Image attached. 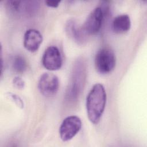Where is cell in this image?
Returning a JSON list of instances; mask_svg holds the SVG:
<instances>
[{
    "instance_id": "obj_1",
    "label": "cell",
    "mask_w": 147,
    "mask_h": 147,
    "mask_svg": "<svg viewBox=\"0 0 147 147\" xmlns=\"http://www.w3.org/2000/svg\"><path fill=\"white\" fill-rule=\"evenodd\" d=\"M106 103V93L103 86L96 83L93 86L86 98L87 116L90 122L97 124L103 113Z\"/></svg>"
},
{
    "instance_id": "obj_2",
    "label": "cell",
    "mask_w": 147,
    "mask_h": 147,
    "mask_svg": "<svg viewBox=\"0 0 147 147\" xmlns=\"http://www.w3.org/2000/svg\"><path fill=\"white\" fill-rule=\"evenodd\" d=\"M115 64V56L110 48L104 47L97 52L95 57V65L99 73L106 74L111 72Z\"/></svg>"
},
{
    "instance_id": "obj_3",
    "label": "cell",
    "mask_w": 147,
    "mask_h": 147,
    "mask_svg": "<svg viewBox=\"0 0 147 147\" xmlns=\"http://www.w3.org/2000/svg\"><path fill=\"white\" fill-rule=\"evenodd\" d=\"M85 76V68L83 63H78L74 69L72 80L67 92V97L68 99L74 100L79 96L83 87Z\"/></svg>"
},
{
    "instance_id": "obj_4",
    "label": "cell",
    "mask_w": 147,
    "mask_h": 147,
    "mask_svg": "<svg viewBox=\"0 0 147 147\" xmlns=\"http://www.w3.org/2000/svg\"><path fill=\"white\" fill-rule=\"evenodd\" d=\"M82 127V121L79 117L71 115L65 118L62 122L59 134L62 141H68L74 138Z\"/></svg>"
},
{
    "instance_id": "obj_5",
    "label": "cell",
    "mask_w": 147,
    "mask_h": 147,
    "mask_svg": "<svg viewBox=\"0 0 147 147\" xmlns=\"http://www.w3.org/2000/svg\"><path fill=\"white\" fill-rule=\"evenodd\" d=\"M104 19V11L100 7L95 8L89 14L83 25V32L88 35H94L100 30Z\"/></svg>"
},
{
    "instance_id": "obj_6",
    "label": "cell",
    "mask_w": 147,
    "mask_h": 147,
    "mask_svg": "<svg viewBox=\"0 0 147 147\" xmlns=\"http://www.w3.org/2000/svg\"><path fill=\"white\" fill-rule=\"evenodd\" d=\"M59 88L58 77L49 72L41 75L38 82V88L40 93L45 96H52L55 95Z\"/></svg>"
},
{
    "instance_id": "obj_7",
    "label": "cell",
    "mask_w": 147,
    "mask_h": 147,
    "mask_svg": "<svg viewBox=\"0 0 147 147\" xmlns=\"http://www.w3.org/2000/svg\"><path fill=\"white\" fill-rule=\"evenodd\" d=\"M42 64L48 70L59 69L63 64V59L59 49L55 46L48 47L42 55Z\"/></svg>"
},
{
    "instance_id": "obj_8",
    "label": "cell",
    "mask_w": 147,
    "mask_h": 147,
    "mask_svg": "<svg viewBox=\"0 0 147 147\" xmlns=\"http://www.w3.org/2000/svg\"><path fill=\"white\" fill-rule=\"evenodd\" d=\"M42 42V36L41 33L34 29L28 30L24 37V45L26 50L30 52L37 51Z\"/></svg>"
},
{
    "instance_id": "obj_9",
    "label": "cell",
    "mask_w": 147,
    "mask_h": 147,
    "mask_svg": "<svg viewBox=\"0 0 147 147\" xmlns=\"http://www.w3.org/2000/svg\"><path fill=\"white\" fill-rule=\"evenodd\" d=\"M112 29L116 33H123L130 29L131 21L127 14H121L115 17L112 22Z\"/></svg>"
},
{
    "instance_id": "obj_10",
    "label": "cell",
    "mask_w": 147,
    "mask_h": 147,
    "mask_svg": "<svg viewBox=\"0 0 147 147\" xmlns=\"http://www.w3.org/2000/svg\"><path fill=\"white\" fill-rule=\"evenodd\" d=\"M66 32L68 35L78 43L83 42L85 33L82 28H79L73 20H69L66 24Z\"/></svg>"
},
{
    "instance_id": "obj_11",
    "label": "cell",
    "mask_w": 147,
    "mask_h": 147,
    "mask_svg": "<svg viewBox=\"0 0 147 147\" xmlns=\"http://www.w3.org/2000/svg\"><path fill=\"white\" fill-rule=\"evenodd\" d=\"M13 68L14 70L18 73L24 72L27 67V64L23 57L18 55L14 57L13 60Z\"/></svg>"
},
{
    "instance_id": "obj_12",
    "label": "cell",
    "mask_w": 147,
    "mask_h": 147,
    "mask_svg": "<svg viewBox=\"0 0 147 147\" xmlns=\"http://www.w3.org/2000/svg\"><path fill=\"white\" fill-rule=\"evenodd\" d=\"M13 83L14 86L18 89H22L25 86L24 80L19 76L15 77L13 79Z\"/></svg>"
},
{
    "instance_id": "obj_13",
    "label": "cell",
    "mask_w": 147,
    "mask_h": 147,
    "mask_svg": "<svg viewBox=\"0 0 147 147\" xmlns=\"http://www.w3.org/2000/svg\"><path fill=\"white\" fill-rule=\"evenodd\" d=\"M60 2V1L48 0V1H45V3L48 6L51 7H54V8H56V7H58V6L59 5Z\"/></svg>"
},
{
    "instance_id": "obj_14",
    "label": "cell",
    "mask_w": 147,
    "mask_h": 147,
    "mask_svg": "<svg viewBox=\"0 0 147 147\" xmlns=\"http://www.w3.org/2000/svg\"><path fill=\"white\" fill-rule=\"evenodd\" d=\"M11 97V98L14 100V102L19 106H21L22 107V106L24 105L23 103H22V102L21 100V99L18 96H16V95H13V94H11V95L10 96Z\"/></svg>"
}]
</instances>
